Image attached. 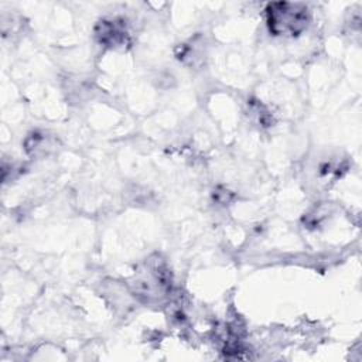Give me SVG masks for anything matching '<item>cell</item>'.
I'll use <instances>...</instances> for the list:
<instances>
[{
    "label": "cell",
    "instance_id": "cell-1",
    "mask_svg": "<svg viewBox=\"0 0 362 362\" xmlns=\"http://www.w3.org/2000/svg\"><path fill=\"white\" fill-rule=\"evenodd\" d=\"M269 16V24L274 34L296 35L307 25V10L297 8L296 4H273V11Z\"/></svg>",
    "mask_w": 362,
    "mask_h": 362
}]
</instances>
